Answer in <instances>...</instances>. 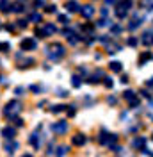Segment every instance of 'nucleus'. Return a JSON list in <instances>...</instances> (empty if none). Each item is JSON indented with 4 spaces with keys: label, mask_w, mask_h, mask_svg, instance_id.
Listing matches in <instances>:
<instances>
[{
    "label": "nucleus",
    "mask_w": 153,
    "mask_h": 157,
    "mask_svg": "<svg viewBox=\"0 0 153 157\" xmlns=\"http://www.w3.org/2000/svg\"><path fill=\"white\" fill-rule=\"evenodd\" d=\"M18 111H20L18 102H14V100H13V102H9V104H7V107L4 109V114H5V116H11V112L14 114V112H18Z\"/></svg>",
    "instance_id": "1"
},
{
    "label": "nucleus",
    "mask_w": 153,
    "mask_h": 157,
    "mask_svg": "<svg viewBox=\"0 0 153 157\" xmlns=\"http://www.w3.org/2000/svg\"><path fill=\"white\" fill-rule=\"evenodd\" d=\"M52 130L57 132V134H64V132L68 130V123H66V121H57V123L52 125Z\"/></svg>",
    "instance_id": "2"
},
{
    "label": "nucleus",
    "mask_w": 153,
    "mask_h": 157,
    "mask_svg": "<svg viewBox=\"0 0 153 157\" xmlns=\"http://www.w3.org/2000/svg\"><path fill=\"white\" fill-rule=\"evenodd\" d=\"M80 14L86 16V18H91V16L95 14V7L93 5H84L82 9H80Z\"/></svg>",
    "instance_id": "3"
},
{
    "label": "nucleus",
    "mask_w": 153,
    "mask_h": 157,
    "mask_svg": "<svg viewBox=\"0 0 153 157\" xmlns=\"http://www.w3.org/2000/svg\"><path fill=\"white\" fill-rule=\"evenodd\" d=\"M22 48H23V50H34V48H36V41L30 39V38H29V39H23V41H22Z\"/></svg>",
    "instance_id": "4"
},
{
    "label": "nucleus",
    "mask_w": 153,
    "mask_h": 157,
    "mask_svg": "<svg viewBox=\"0 0 153 157\" xmlns=\"http://www.w3.org/2000/svg\"><path fill=\"white\" fill-rule=\"evenodd\" d=\"M14 134H16V130H14L13 127H5V129H2V136H4L5 139H13Z\"/></svg>",
    "instance_id": "5"
},
{
    "label": "nucleus",
    "mask_w": 153,
    "mask_h": 157,
    "mask_svg": "<svg viewBox=\"0 0 153 157\" xmlns=\"http://www.w3.org/2000/svg\"><path fill=\"white\" fill-rule=\"evenodd\" d=\"M86 141H87V139H86V136H82V134L73 136V145H77V146H82Z\"/></svg>",
    "instance_id": "6"
},
{
    "label": "nucleus",
    "mask_w": 153,
    "mask_h": 157,
    "mask_svg": "<svg viewBox=\"0 0 153 157\" xmlns=\"http://www.w3.org/2000/svg\"><path fill=\"white\" fill-rule=\"evenodd\" d=\"M66 9H68L69 13L78 11V4H77V0H69V2H66Z\"/></svg>",
    "instance_id": "7"
},
{
    "label": "nucleus",
    "mask_w": 153,
    "mask_h": 157,
    "mask_svg": "<svg viewBox=\"0 0 153 157\" xmlns=\"http://www.w3.org/2000/svg\"><path fill=\"white\" fill-rule=\"evenodd\" d=\"M4 148H5V152H7V154H13V152L18 148V143H14V141H13V143H5Z\"/></svg>",
    "instance_id": "8"
},
{
    "label": "nucleus",
    "mask_w": 153,
    "mask_h": 157,
    "mask_svg": "<svg viewBox=\"0 0 153 157\" xmlns=\"http://www.w3.org/2000/svg\"><path fill=\"white\" fill-rule=\"evenodd\" d=\"M141 41H142L144 45H151V43H153V34H151V32H146L144 36H142Z\"/></svg>",
    "instance_id": "9"
},
{
    "label": "nucleus",
    "mask_w": 153,
    "mask_h": 157,
    "mask_svg": "<svg viewBox=\"0 0 153 157\" xmlns=\"http://www.w3.org/2000/svg\"><path fill=\"white\" fill-rule=\"evenodd\" d=\"M126 11H128V9H125V7L119 5V7L116 9V16H118V18H125V16H126Z\"/></svg>",
    "instance_id": "10"
},
{
    "label": "nucleus",
    "mask_w": 153,
    "mask_h": 157,
    "mask_svg": "<svg viewBox=\"0 0 153 157\" xmlns=\"http://www.w3.org/2000/svg\"><path fill=\"white\" fill-rule=\"evenodd\" d=\"M109 66H110L112 71H121V62H119V61H112Z\"/></svg>",
    "instance_id": "11"
},
{
    "label": "nucleus",
    "mask_w": 153,
    "mask_h": 157,
    "mask_svg": "<svg viewBox=\"0 0 153 157\" xmlns=\"http://www.w3.org/2000/svg\"><path fill=\"white\" fill-rule=\"evenodd\" d=\"M45 30H46V34H54V32H57L55 25H52V23H46V25H45Z\"/></svg>",
    "instance_id": "12"
},
{
    "label": "nucleus",
    "mask_w": 153,
    "mask_h": 157,
    "mask_svg": "<svg viewBox=\"0 0 153 157\" xmlns=\"http://www.w3.org/2000/svg\"><path fill=\"white\" fill-rule=\"evenodd\" d=\"M153 56H151V52H146V54H142L141 56V59H139V62H141V64H144V62L148 61V59H151Z\"/></svg>",
    "instance_id": "13"
},
{
    "label": "nucleus",
    "mask_w": 153,
    "mask_h": 157,
    "mask_svg": "<svg viewBox=\"0 0 153 157\" xmlns=\"http://www.w3.org/2000/svg\"><path fill=\"white\" fill-rule=\"evenodd\" d=\"M69 152V148L68 146H59V150H57V155H66Z\"/></svg>",
    "instance_id": "14"
},
{
    "label": "nucleus",
    "mask_w": 153,
    "mask_h": 157,
    "mask_svg": "<svg viewBox=\"0 0 153 157\" xmlns=\"http://www.w3.org/2000/svg\"><path fill=\"white\" fill-rule=\"evenodd\" d=\"M13 9H11V11H14V13H22L23 11V5L22 4H14V5H11Z\"/></svg>",
    "instance_id": "15"
},
{
    "label": "nucleus",
    "mask_w": 153,
    "mask_h": 157,
    "mask_svg": "<svg viewBox=\"0 0 153 157\" xmlns=\"http://www.w3.org/2000/svg\"><path fill=\"white\" fill-rule=\"evenodd\" d=\"M9 48H11V45H9L7 41H4V43H0V52H7Z\"/></svg>",
    "instance_id": "16"
},
{
    "label": "nucleus",
    "mask_w": 153,
    "mask_h": 157,
    "mask_svg": "<svg viewBox=\"0 0 153 157\" xmlns=\"http://www.w3.org/2000/svg\"><path fill=\"white\" fill-rule=\"evenodd\" d=\"M36 36H37V38H46V30H45V29H37V30H36Z\"/></svg>",
    "instance_id": "17"
},
{
    "label": "nucleus",
    "mask_w": 153,
    "mask_h": 157,
    "mask_svg": "<svg viewBox=\"0 0 153 157\" xmlns=\"http://www.w3.org/2000/svg\"><path fill=\"white\" fill-rule=\"evenodd\" d=\"M30 143H32L34 146H39V143H37V136H36V134L30 136Z\"/></svg>",
    "instance_id": "18"
},
{
    "label": "nucleus",
    "mask_w": 153,
    "mask_h": 157,
    "mask_svg": "<svg viewBox=\"0 0 153 157\" xmlns=\"http://www.w3.org/2000/svg\"><path fill=\"white\" fill-rule=\"evenodd\" d=\"M125 98H126V100H132V98H135L134 91H126V93H125Z\"/></svg>",
    "instance_id": "19"
},
{
    "label": "nucleus",
    "mask_w": 153,
    "mask_h": 157,
    "mask_svg": "<svg viewBox=\"0 0 153 157\" xmlns=\"http://www.w3.org/2000/svg\"><path fill=\"white\" fill-rule=\"evenodd\" d=\"M71 84H73L75 88H78V86H80V79H78V77L75 75V77H73V80H71Z\"/></svg>",
    "instance_id": "20"
},
{
    "label": "nucleus",
    "mask_w": 153,
    "mask_h": 157,
    "mask_svg": "<svg viewBox=\"0 0 153 157\" xmlns=\"http://www.w3.org/2000/svg\"><path fill=\"white\" fill-rule=\"evenodd\" d=\"M63 109H64V106H54V107H52V112H61Z\"/></svg>",
    "instance_id": "21"
},
{
    "label": "nucleus",
    "mask_w": 153,
    "mask_h": 157,
    "mask_svg": "<svg viewBox=\"0 0 153 157\" xmlns=\"http://www.w3.org/2000/svg\"><path fill=\"white\" fill-rule=\"evenodd\" d=\"M141 145H144V139H142V138H141V139H135V141H134V146H137V148H139Z\"/></svg>",
    "instance_id": "22"
},
{
    "label": "nucleus",
    "mask_w": 153,
    "mask_h": 157,
    "mask_svg": "<svg viewBox=\"0 0 153 157\" xmlns=\"http://www.w3.org/2000/svg\"><path fill=\"white\" fill-rule=\"evenodd\" d=\"M30 20H32V22H39V20H41V14H32V16H30Z\"/></svg>",
    "instance_id": "23"
},
{
    "label": "nucleus",
    "mask_w": 153,
    "mask_h": 157,
    "mask_svg": "<svg viewBox=\"0 0 153 157\" xmlns=\"http://www.w3.org/2000/svg\"><path fill=\"white\" fill-rule=\"evenodd\" d=\"M128 45H130V47H135V45H137V39H135V38H130V39H128Z\"/></svg>",
    "instance_id": "24"
},
{
    "label": "nucleus",
    "mask_w": 153,
    "mask_h": 157,
    "mask_svg": "<svg viewBox=\"0 0 153 157\" xmlns=\"http://www.w3.org/2000/svg\"><path fill=\"white\" fill-rule=\"evenodd\" d=\"M130 106H132V107H137V106H139V100H137V98H132V100H130Z\"/></svg>",
    "instance_id": "25"
},
{
    "label": "nucleus",
    "mask_w": 153,
    "mask_h": 157,
    "mask_svg": "<svg viewBox=\"0 0 153 157\" xmlns=\"http://www.w3.org/2000/svg\"><path fill=\"white\" fill-rule=\"evenodd\" d=\"M105 86H107V88H112V80H110L109 77H105Z\"/></svg>",
    "instance_id": "26"
},
{
    "label": "nucleus",
    "mask_w": 153,
    "mask_h": 157,
    "mask_svg": "<svg viewBox=\"0 0 153 157\" xmlns=\"http://www.w3.org/2000/svg\"><path fill=\"white\" fill-rule=\"evenodd\" d=\"M68 116H75V109H73V107L68 109Z\"/></svg>",
    "instance_id": "27"
},
{
    "label": "nucleus",
    "mask_w": 153,
    "mask_h": 157,
    "mask_svg": "<svg viewBox=\"0 0 153 157\" xmlns=\"http://www.w3.org/2000/svg\"><path fill=\"white\" fill-rule=\"evenodd\" d=\"M59 22H63V23H68V16H59Z\"/></svg>",
    "instance_id": "28"
},
{
    "label": "nucleus",
    "mask_w": 153,
    "mask_h": 157,
    "mask_svg": "<svg viewBox=\"0 0 153 157\" xmlns=\"http://www.w3.org/2000/svg\"><path fill=\"white\" fill-rule=\"evenodd\" d=\"M18 25L20 27H27V22H25V20H18Z\"/></svg>",
    "instance_id": "29"
},
{
    "label": "nucleus",
    "mask_w": 153,
    "mask_h": 157,
    "mask_svg": "<svg viewBox=\"0 0 153 157\" xmlns=\"http://www.w3.org/2000/svg\"><path fill=\"white\" fill-rule=\"evenodd\" d=\"M45 4V0H36V2H34V5L36 7H39V5H43Z\"/></svg>",
    "instance_id": "30"
},
{
    "label": "nucleus",
    "mask_w": 153,
    "mask_h": 157,
    "mask_svg": "<svg viewBox=\"0 0 153 157\" xmlns=\"http://www.w3.org/2000/svg\"><path fill=\"white\" fill-rule=\"evenodd\" d=\"M112 32H114V34H119V32H121V27H118V25H116L114 29H112Z\"/></svg>",
    "instance_id": "31"
},
{
    "label": "nucleus",
    "mask_w": 153,
    "mask_h": 157,
    "mask_svg": "<svg viewBox=\"0 0 153 157\" xmlns=\"http://www.w3.org/2000/svg\"><path fill=\"white\" fill-rule=\"evenodd\" d=\"M46 11H48V13H54V11H55V5H48Z\"/></svg>",
    "instance_id": "32"
},
{
    "label": "nucleus",
    "mask_w": 153,
    "mask_h": 157,
    "mask_svg": "<svg viewBox=\"0 0 153 157\" xmlns=\"http://www.w3.org/2000/svg\"><path fill=\"white\" fill-rule=\"evenodd\" d=\"M110 148H112V150H114L116 154H121V148H119V146H110Z\"/></svg>",
    "instance_id": "33"
},
{
    "label": "nucleus",
    "mask_w": 153,
    "mask_h": 157,
    "mask_svg": "<svg viewBox=\"0 0 153 157\" xmlns=\"http://www.w3.org/2000/svg\"><path fill=\"white\" fill-rule=\"evenodd\" d=\"M14 121H16V125H20V127H22V125H23V121H22V120H20V118H16Z\"/></svg>",
    "instance_id": "34"
},
{
    "label": "nucleus",
    "mask_w": 153,
    "mask_h": 157,
    "mask_svg": "<svg viewBox=\"0 0 153 157\" xmlns=\"http://www.w3.org/2000/svg\"><path fill=\"white\" fill-rule=\"evenodd\" d=\"M109 104H116V98L114 97H109Z\"/></svg>",
    "instance_id": "35"
},
{
    "label": "nucleus",
    "mask_w": 153,
    "mask_h": 157,
    "mask_svg": "<svg viewBox=\"0 0 153 157\" xmlns=\"http://www.w3.org/2000/svg\"><path fill=\"white\" fill-rule=\"evenodd\" d=\"M30 91H39V86H30Z\"/></svg>",
    "instance_id": "36"
},
{
    "label": "nucleus",
    "mask_w": 153,
    "mask_h": 157,
    "mask_svg": "<svg viewBox=\"0 0 153 157\" xmlns=\"http://www.w3.org/2000/svg\"><path fill=\"white\" fill-rule=\"evenodd\" d=\"M118 0H107V4H116Z\"/></svg>",
    "instance_id": "37"
},
{
    "label": "nucleus",
    "mask_w": 153,
    "mask_h": 157,
    "mask_svg": "<svg viewBox=\"0 0 153 157\" xmlns=\"http://www.w3.org/2000/svg\"><path fill=\"white\" fill-rule=\"evenodd\" d=\"M148 86H151V88H153V79H151V80H148Z\"/></svg>",
    "instance_id": "38"
}]
</instances>
